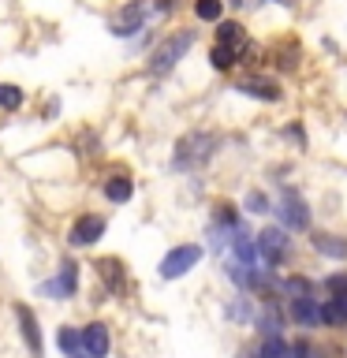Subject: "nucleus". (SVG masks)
<instances>
[{
    "label": "nucleus",
    "mask_w": 347,
    "mask_h": 358,
    "mask_svg": "<svg viewBox=\"0 0 347 358\" xmlns=\"http://www.w3.org/2000/svg\"><path fill=\"white\" fill-rule=\"evenodd\" d=\"M190 45H194V34H190V30H179V34H172V38H164V41L153 49L150 75H168V71H172V67L187 56Z\"/></svg>",
    "instance_id": "nucleus-1"
},
{
    "label": "nucleus",
    "mask_w": 347,
    "mask_h": 358,
    "mask_svg": "<svg viewBox=\"0 0 347 358\" xmlns=\"http://www.w3.org/2000/svg\"><path fill=\"white\" fill-rule=\"evenodd\" d=\"M213 150H217V134H206V131H194L187 138H179L176 145V168H198L206 164Z\"/></svg>",
    "instance_id": "nucleus-2"
},
{
    "label": "nucleus",
    "mask_w": 347,
    "mask_h": 358,
    "mask_svg": "<svg viewBox=\"0 0 347 358\" xmlns=\"http://www.w3.org/2000/svg\"><path fill=\"white\" fill-rule=\"evenodd\" d=\"M201 262V246H194V243H187V246H176V250H168L164 254V262H161V276L164 280H176V276H183V273H190Z\"/></svg>",
    "instance_id": "nucleus-3"
},
{
    "label": "nucleus",
    "mask_w": 347,
    "mask_h": 358,
    "mask_svg": "<svg viewBox=\"0 0 347 358\" xmlns=\"http://www.w3.org/2000/svg\"><path fill=\"white\" fill-rule=\"evenodd\" d=\"M146 22V4H139V0H131L127 8H120L116 15H112V34L116 38H131V34H139Z\"/></svg>",
    "instance_id": "nucleus-4"
},
{
    "label": "nucleus",
    "mask_w": 347,
    "mask_h": 358,
    "mask_svg": "<svg viewBox=\"0 0 347 358\" xmlns=\"http://www.w3.org/2000/svg\"><path fill=\"white\" fill-rule=\"evenodd\" d=\"M280 220H284L288 228H295V231L310 228V213H306V206H302V198L295 194V190H284V194H280Z\"/></svg>",
    "instance_id": "nucleus-5"
},
{
    "label": "nucleus",
    "mask_w": 347,
    "mask_h": 358,
    "mask_svg": "<svg viewBox=\"0 0 347 358\" xmlns=\"http://www.w3.org/2000/svg\"><path fill=\"white\" fill-rule=\"evenodd\" d=\"M257 250H262L265 265H280V257L288 254V231L284 228H265L257 235Z\"/></svg>",
    "instance_id": "nucleus-6"
},
{
    "label": "nucleus",
    "mask_w": 347,
    "mask_h": 358,
    "mask_svg": "<svg viewBox=\"0 0 347 358\" xmlns=\"http://www.w3.org/2000/svg\"><path fill=\"white\" fill-rule=\"evenodd\" d=\"M101 235H105V220L94 217V213H86V217H78L71 224V243L75 246H90V243H97Z\"/></svg>",
    "instance_id": "nucleus-7"
},
{
    "label": "nucleus",
    "mask_w": 347,
    "mask_h": 358,
    "mask_svg": "<svg viewBox=\"0 0 347 358\" xmlns=\"http://www.w3.org/2000/svg\"><path fill=\"white\" fill-rule=\"evenodd\" d=\"M217 45H224L235 60H243L246 56V34H243L239 22H220L217 27Z\"/></svg>",
    "instance_id": "nucleus-8"
},
{
    "label": "nucleus",
    "mask_w": 347,
    "mask_h": 358,
    "mask_svg": "<svg viewBox=\"0 0 347 358\" xmlns=\"http://www.w3.org/2000/svg\"><path fill=\"white\" fill-rule=\"evenodd\" d=\"M83 351H86V358H105L108 355V329L101 321L83 329Z\"/></svg>",
    "instance_id": "nucleus-9"
},
{
    "label": "nucleus",
    "mask_w": 347,
    "mask_h": 358,
    "mask_svg": "<svg viewBox=\"0 0 347 358\" xmlns=\"http://www.w3.org/2000/svg\"><path fill=\"white\" fill-rule=\"evenodd\" d=\"M15 317H19V324H22V340H27L30 355L41 358V332H38V321H34V313H30L27 306H15Z\"/></svg>",
    "instance_id": "nucleus-10"
},
{
    "label": "nucleus",
    "mask_w": 347,
    "mask_h": 358,
    "mask_svg": "<svg viewBox=\"0 0 347 358\" xmlns=\"http://www.w3.org/2000/svg\"><path fill=\"white\" fill-rule=\"evenodd\" d=\"M291 317H295L299 324H318V321H325V317H321V306H318L310 295H306V299H291Z\"/></svg>",
    "instance_id": "nucleus-11"
},
{
    "label": "nucleus",
    "mask_w": 347,
    "mask_h": 358,
    "mask_svg": "<svg viewBox=\"0 0 347 358\" xmlns=\"http://www.w3.org/2000/svg\"><path fill=\"white\" fill-rule=\"evenodd\" d=\"M239 90L246 97H257V101H280V86L269 83V78H246Z\"/></svg>",
    "instance_id": "nucleus-12"
},
{
    "label": "nucleus",
    "mask_w": 347,
    "mask_h": 358,
    "mask_svg": "<svg viewBox=\"0 0 347 358\" xmlns=\"http://www.w3.org/2000/svg\"><path fill=\"white\" fill-rule=\"evenodd\" d=\"M75 287H78V265L75 262H64L60 265V280H56L49 291H56V295H71Z\"/></svg>",
    "instance_id": "nucleus-13"
},
{
    "label": "nucleus",
    "mask_w": 347,
    "mask_h": 358,
    "mask_svg": "<svg viewBox=\"0 0 347 358\" xmlns=\"http://www.w3.org/2000/svg\"><path fill=\"white\" fill-rule=\"evenodd\" d=\"M131 194H134V183L127 176H112L105 183V198L108 201H131Z\"/></svg>",
    "instance_id": "nucleus-14"
},
{
    "label": "nucleus",
    "mask_w": 347,
    "mask_h": 358,
    "mask_svg": "<svg viewBox=\"0 0 347 358\" xmlns=\"http://www.w3.org/2000/svg\"><path fill=\"white\" fill-rule=\"evenodd\" d=\"M321 317L325 324H347V299H332L321 306Z\"/></svg>",
    "instance_id": "nucleus-15"
},
{
    "label": "nucleus",
    "mask_w": 347,
    "mask_h": 358,
    "mask_svg": "<svg viewBox=\"0 0 347 358\" xmlns=\"http://www.w3.org/2000/svg\"><path fill=\"white\" fill-rule=\"evenodd\" d=\"M313 246L329 257H347V243L344 239H332V235H313Z\"/></svg>",
    "instance_id": "nucleus-16"
},
{
    "label": "nucleus",
    "mask_w": 347,
    "mask_h": 358,
    "mask_svg": "<svg viewBox=\"0 0 347 358\" xmlns=\"http://www.w3.org/2000/svg\"><path fill=\"white\" fill-rule=\"evenodd\" d=\"M60 351L67 355V358H86V351H83V340L71 332V329H60Z\"/></svg>",
    "instance_id": "nucleus-17"
},
{
    "label": "nucleus",
    "mask_w": 347,
    "mask_h": 358,
    "mask_svg": "<svg viewBox=\"0 0 347 358\" xmlns=\"http://www.w3.org/2000/svg\"><path fill=\"white\" fill-rule=\"evenodd\" d=\"M198 19L201 22H220V11H224V0H198L194 4Z\"/></svg>",
    "instance_id": "nucleus-18"
},
{
    "label": "nucleus",
    "mask_w": 347,
    "mask_h": 358,
    "mask_svg": "<svg viewBox=\"0 0 347 358\" xmlns=\"http://www.w3.org/2000/svg\"><path fill=\"white\" fill-rule=\"evenodd\" d=\"M257 355H262V358H291V347H288L284 340H280V336H269L265 347H262Z\"/></svg>",
    "instance_id": "nucleus-19"
},
{
    "label": "nucleus",
    "mask_w": 347,
    "mask_h": 358,
    "mask_svg": "<svg viewBox=\"0 0 347 358\" xmlns=\"http://www.w3.org/2000/svg\"><path fill=\"white\" fill-rule=\"evenodd\" d=\"M22 105V90L19 86H8V83H0V108H19Z\"/></svg>",
    "instance_id": "nucleus-20"
},
{
    "label": "nucleus",
    "mask_w": 347,
    "mask_h": 358,
    "mask_svg": "<svg viewBox=\"0 0 347 358\" xmlns=\"http://www.w3.org/2000/svg\"><path fill=\"white\" fill-rule=\"evenodd\" d=\"M209 60H213V67H217V71H228V67L235 64V56H232L228 49H224V45H213Z\"/></svg>",
    "instance_id": "nucleus-21"
},
{
    "label": "nucleus",
    "mask_w": 347,
    "mask_h": 358,
    "mask_svg": "<svg viewBox=\"0 0 347 358\" xmlns=\"http://www.w3.org/2000/svg\"><path fill=\"white\" fill-rule=\"evenodd\" d=\"M246 209H250V213H265V209H269V201H265V194H262V190H254V194H246Z\"/></svg>",
    "instance_id": "nucleus-22"
},
{
    "label": "nucleus",
    "mask_w": 347,
    "mask_h": 358,
    "mask_svg": "<svg viewBox=\"0 0 347 358\" xmlns=\"http://www.w3.org/2000/svg\"><path fill=\"white\" fill-rule=\"evenodd\" d=\"M217 220H220V224H232V228H235V213H232V206H217Z\"/></svg>",
    "instance_id": "nucleus-23"
},
{
    "label": "nucleus",
    "mask_w": 347,
    "mask_h": 358,
    "mask_svg": "<svg viewBox=\"0 0 347 358\" xmlns=\"http://www.w3.org/2000/svg\"><path fill=\"white\" fill-rule=\"evenodd\" d=\"M232 4H235V8H243V11H246V8H254V4H262V0H232Z\"/></svg>",
    "instance_id": "nucleus-24"
},
{
    "label": "nucleus",
    "mask_w": 347,
    "mask_h": 358,
    "mask_svg": "<svg viewBox=\"0 0 347 358\" xmlns=\"http://www.w3.org/2000/svg\"><path fill=\"white\" fill-rule=\"evenodd\" d=\"M179 4V0H157V8H161V11H172Z\"/></svg>",
    "instance_id": "nucleus-25"
},
{
    "label": "nucleus",
    "mask_w": 347,
    "mask_h": 358,
    "mask_svg": "<svg viewBox=\"0 0 347 358\" xmlns=\"http://www.w3.org/2000/svg\"><path fill=\"white\" fill-rule=\"evenodd\" d=\"M246 358H262V355H246Z\"/></svg>",
    "instance_id": "nucleus-26"
}]
</instances>
